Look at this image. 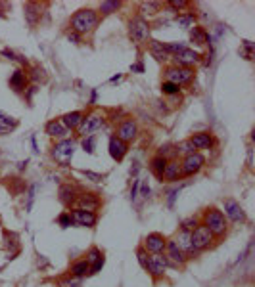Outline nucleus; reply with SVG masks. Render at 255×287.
I'll return each instance as SVG.
<instances>
[{"mask_svg": "<svg viewBox=\"0 0 255 287\" xmlns=\"http://www.w3.org/2000/svg\"><path fill=\"white\" fill-rule=\"evenodd\" d=\"M131 71L132 73H144V65L142 63H134V65H131Z\"/></svg>", "mask_w": 255, "mask_h": 287, "instance_id": "nucleus-53", "label": "nucleus"}, {"mask_svg": "<svg viewBox=\"0 0 255 287\" xmlns=\"http://www.w3.org/2000/svg\"><path fill=\"white\" fill-rule=\"evenodd\" d=\"M119 6H121L119 0H106V2L100 4V14L102 16H110V14H114L115 10H119Z\"/></svg>", "mask_w": 255, "mask_h": 287, "instance_id": "nucleus-32", "label": "nucleus"}, {"mask_svg": "<svg viewBox=\"0 0 255 287\" xmlns=\"http://www.w3.org/2000/svg\"><path fill=\"white\" fill-rule=\"evenodd\" d=\"M88 270H90V266H88V262L83 259V261H77L71 264V274L69 276H73V278H85V276H88Z\"/></svg>", "mask_w": 255, "mask_h": 287, "instance_id": "nucleus-29", "label": "nucleus"}, {"mask_svg": "<svg viewBox=\"0 0 255 287\" xmlns=\"http://www.w3.org/2000/svg\"><path fill=\"white\" fill-rule=\"evenodd\" d=\"M2 56H4V58H8L10 61L18 60V56H16V52H12L10 48H4V50H2Z\"/></svg>", "mask_w": 255, "mask_h": 287, "instance_id": "nucleus-51", "label": "nucleus"}, {"mask_svg": "<svg viewBox=\"0 0 255 287\" xmlns=\"http://www.w3.org/2000/svg\"><path fill=\"white\" fill-rule=\"evenodd\" d=\"M161 90H163V94H165V96H175V94H178V92H180V87H176V85L169 83V80H163Z\"/></svg>", "mask_w": 255, "mask_h": 287, "instance_id": "nucleus-37", "label": "nucleus"}, {"mask_svg": "<svg viewBox=\"0 0 255 287\" xmlns=\"http://www.w3.org/2000/svg\"><path fill=\"white\" fill-rule=\"evenodd\" d=\"M176 23L185 29H192L194 23H196V16L194 14H178L176 16Z\"/></svg>", "mask_w": 255, "mask_h": 287, "instance_id": "nucleus-33", "label": "nucleus"}, {"mask_svg": "<svg viewBox=\"0 0 255 287\" xmlns=\"http://www.w3.org/2000/svg\"><path fill=\"white\" fill-rule=\"evenodd\" d=\"M138 188H140V180H134V184H132V190H131V199L132 201L136 199V195H138Z\"/></svg>", "mask_w": 255, "mask_h": 287, "instance_id": "nucleus-50", "label": "nucleus"}, {"mask_svg": "<svg viewBox=\"0 0 255 287\" xmlns=\"http://www.w3.org/2000/svg\"><path fill=\"white\" fill-rule=\"evenodd\" d=\"M44 131L48 136H52V138H63V136H67V129L63 127V122L60 119H52V121L46 122V127H44Z\"/></svg>", "mask_w": 255, "mask_h": 287, "instance_id": "nucleus-22", "label": "nucleus"}, {"mask_svg": "<svg viewBox=\"0 0 255 287\" xmlns=\"http://www.w3.org/2000/svg\"><path fill=\"white\" fill-rule=\"evenodd\" d=\"M119 80H121V73H117V75L112 78V83H119Z\"/></svg>", "mask_w": 255, "mask_h": 287, "instance_id": "nucleus-57", "label": "nucleus"}, {"mask_svg": "<svg viewBox=\"0 0 255 287\" xmlns=\"http://www.w3.org/2000/svg\"><path fill=\"white\" fill-rule=\"evenodd\" d=\"M98 12L94 10H79L71 16V31H75L77 35H88L98 25Z\"/></svg>", "mask_w": 255, "mask_h": 287, "instance_id": "nucleus-2", "label": "nucleus"}, {"mask_svg": "<svg viewBox=\"0 0 255 287\" xmlns=\"http://www.w3.org/2000/svg\"><path fill=\"white\" fill-rule=\"evenodd\" d=\"M83 174L87 176V180H90V182H94V184L104 182V176H102V174H96V173H92V171H83Z\"/></svg>", "mask_w": 255, "mask_h": 287, "instance_id": "nucleus-44", "label": "nucleus"}, {"mask_svg": "<svg viewBox=\"0 0 255 287\" xmlns=\"http://www.w3.org/2000/svg\"><path fill=\"white\" fill-rule=\"evenodd\" d=\"M163 46H165V50H167L169 56H176L178 52H183L186 48L185 43H163Z\"/></svg>", "mask_w": 255, "mask_h": 287, "instance_id": "nucleus-34", "label": "nucleus"}, {"mask_svg": "<svg viewBox=\"0 0 255 287\" xmlns=\"http://www.w3.org/2000/svg\"><path fill=\"white\" fill-rule=\"evenodd\" d=\"M81 146H83V149L87 151V153H94V149H96V136H87V138H83V142H81Z\"/></svg>", "mask_w": 255, "mask_h": 287, "instance_id": "nucleus-35", "label": "nucleus"}, {"mask_svg": "<svg viewBox=\"0 0 255 287\" xmlns=\"http://www.w3.org/2000/svg\"><path fill=\"white\" fill-rule=\"evenodd\" d=\"M31 144H33V151H35V153H39V148H37V140L35 138H31Z\"/></svg>", "mask_w": 255, "mask_h": 287, "instance_id": "nucleus-56", "label": "nucleus"}, {"mask_svg": "<svg viewBox=\"0 0 255 287\" xmlns=\"http://www.w3.org/2000/svg\"><path fill=\"white\" fill-rule=\"evenodd\" d=\"M140 8H142L140 14H142V18H144L146 12H156V14H158V10L161 8V4H159V2H142Z\"/></svg>", "mask_w": 255, "mask_h": 287, "instance_id": "nucleus-38", "label": "nucleus"}, {"mask_svg": "<svg viewBox=\"0 0 255 287\" xmlns=\"http://www.w3.org/2000/svg\"><path fill=\"white\" fill-rule=\"evenodd\" d=\"M35 190H37V186H31V190H29V197H27V211H31V207H33V201H35Z\"/></svg>", "mask_w": 255, "mask_h": 287, "instance_id": "nucleus-47", "label": "nucleus"}, {"mask_svg": "<svg viewBox=\"0 0 255 287\" xmlns=\"http://www.w3.org/2000/svg\"><path fill=\"white\" fill-rule=\"evenodd\" d=\"M176 151H178V153H183V155H188V153H194L196 149H194L192 144L186 140V142H180V144L176 146Z\"/></svg>", "mask_w": 255, "mask_h": 287, "instance_id": "nucleus-42", "label": "nucleus"}, {"mask_svg": "<svg viewBox=\"0 0 255 287\" xmlns=\"http://www.w3.org/2000/svg\"><path fill=\"white\" fill-rule=\"evenodd\" d=\"M71 218H73V224H79V226L83 228H92V226H96V222H98L96 213H92V211H83V209L71 211Z\"/></svg>", "mask_w": 255, "mask_h": 287, "instance_id": "nucleus-15", "label": "nucleus"}, {"mask_svg": "<svg viewBox=\"0 0 255 287\" xmlns=\"http://www.w3.org/2000/svg\"><path fill=\"white\" fill-rule=\"evenodd\" d=\"M190 40H192L196 46H209L211 36H209V33H207L203 27H192V29H190Z\"/></svg>", "mask_w": 255, "mask_h": 287, "instance_id": "nucleus-24", "label": "nucleus"}, {"mask_svg": "<svg viewBox=\"0 0 255 287\" xmlns=\"http://www.w3.org/2000/svg\"><path fill=\"white\" fill-rule=\"evenodd\" d=\"M205 165V157L200 153V151H194V153H188L185 155L183 163H180V171H183V176H192V174L200 173Z\"/></svg>", "mask_w": 255, "mask_h": 287, "instance_id": "nucleus-8", "label": "nucleus"}, {"mask_svg": "<svg viewBox=\"0 0 255 287\" xmlns=\"http://www.w3.org/2000/svg\"><path fill=\"white\" fill-rule=\"evenodd\" d=\"M148 180H140V186H142V197H146L148 199V195H150V186L148 184Z\"/></svg>", "mask_w": 255, "mask_h": 287, "instance_id": "nucleus-52", "label": "nucleus"}, {"mask_svg": "<svg viewBox=\"0 0 255 287\" xmlns=\"http://www.w3.org/2000/svg\"><path fill=\"white\" fill-rule=\"evenodd\" d=\"M213 239H215V237L209 234V230L203 226V224H198V226L190 232V247H192V253L194 255H198V253L209 249L213 243Z\"/></svg>", "mask_w": 255, "mask_h": 287, "instance_id": "nucleus-4", "label": "nucleus"}, {"mask_svg": "<svg viewBox=\"0 0 255 287\" xmlns=\"http://www.w3.org/2000/svg\"><path fill=\"white\" fill-rule=\"evenodd\" d=\"M185 186H186V184H183V186H178V188H175V190L169 191V195H167V205H169V207H173V205H175L176 197H178V193H180V190H183Z\"/></svg>", "mask_w": 255, "mask_h": 287, "instance_id": "nucleus-43", "label": "nucleus"}, {"mask_svg": "<svg viewBox=\"0 0 255 287\" xmlns=\"http://www.w3.org/2000/svg\"><path fill=\"white\" fill-rule=\"evenodd\" d=\"M58 224L62 228H71L73 226V218H71V213H62L58 217Z\"/></svg>", "mask_w": 255, "mask_h": 287, "instance_id": "nucleus-41", "label": "nucleus"}, {"mask_svg": "<svg viewBox=\"0 0 255 287\" xmlns=\"http://www.w3.org/2000/svg\"><path fill=\"white\" fill-rule=\"evenodd\" d=\"M37 92V87H29L27 88V102H31V98H33V94Z\"/></svg>", "mask_w": 255, "mask_h": 287, "instance_id": "nucleus-54", "label": "nucleus"}, {"mask_svg": "<svg viewBox=\"0 0 255 287\" xmlns=\"http://www.w3.org/2000/svg\"><path fill=\"white\" fill-rule=\"evenodd\" d=\"M175 243L186 253V257H192V247H190V232H185V230H180V234L176 235Z\"/></svg>", "mask_w": 255, "mask_h": 287, "instance_id": "nucleus-30", "label": "nucleus"}, {"mask_svg": "<svg viewBox=\"0 0 255 287\" xmlns=\"http://www.w3.org/2000/svg\"><path fill=\"white\" fill-rule=\"evenodd\" d=\"M75 153V140H60L56 146H52V157L56 163H60L62 167H67L73 159Z\"/></svg>", "mask_w": 255, "mask_h": 287, "instance_id": "nucleus-6", "label": "nucleus"}, {"mask_svg": "<svg viewBox=\"0 0 255 287\" xmlns=\"http://www.w3.org/2000/svg\"><path fill=\"white\" fill-rule=\"evenodd\" d=\"M198 224H200V222H198V218L190 217V218H186V220H183V224H180V230H185V232H192V230L198 226Z\"/></svg>", "mask_w": 255, "mask_h": 287, "instance_id": "nucleus-40", "label": "nucleus"}, {"mask_svg": "<svg viewBox=\"0 0 255 287\" xmlns=\"http://www.w3.org/2000/svg\"><path fill=\"white\" fill-rule=\"evenodd\" d=\"M169 268V261L165 259V255H150L148 257V264H146V270L152 274V278L158 279L163 278L165 272Z\"/></svg>", "mask_w": 255, "mask_h": 287, "instance_id": "nucleus-10", "label": "nucleus"}, {"mask_svg": "<svg viewBox=\"0 0 255 287\" xmlns=\"http://www.w3.org/2000/svg\"><path fill=\"white\" fill-rule=\"evenodd\" d=\"M203 226L209 230V234L217 239H223L229 232V220L223 215V211L217 207H209L203 213Z\"/></svg>", "mask_w": 255, "mask_h": 287, "instance_id": "nucleus-1", "label": "nucleus"}, {"mask_svg": "<svg viewBox=\"0 0 255 287\" xmlns=\"http://www.w3.org/2000/svg\"><path fill=\"white\" fill-rule=\"evenodd\" d=\"M83 119H85V115L81 113V111H69V113L60 117V121L63 122V127H65L67 131H77L79 125L83 122Z\"/></svg>", "mask_w": 255, "mask_h": 287, "instance_id": "nucleus-21", "label": "nucleus"}, {"mask_svg": "<svg viewBox=\"0 0 255 287\" xmlns=\"http://www.w3.org/2000/svg\"><path fill=\"white\" fill-rule=\"evenodd\" d=\"M167 4L171 6V8H175L178 14H180V10L188 8V2H186V0H169Z\"/></svg>", "mask_w": 255, "mask_h": 287, "instance_id": "nucleus-46", "label": "nucleus"}, {"mask_svg": "<svg viewBox=\"0 0 255 287\" xmlns=\"http://www.w3.org/2000/svg\"><path fill=\"white\" fill-rule=\"evenodd\" d=\"M29 83V77L23 69H16L10 75V87L14 88V92H23Z\"/></svg>", "mask_w": 255, "mask_h": 287, "instance_id": "nucleus-20", "label": "nucleus"}, {"mask_svg": "<svg viewBox=\"0 0 255 287\" xmlns=\"http://www.w3.org/2000/svg\"><path fill=\"white\" fill-rule=\"evenodd\" d=\"M165 75V80L173 83L176 87H186L194 80V69H188V67H178V65H169L163 71Z\"/></svg>", "mask_w": 255, "mask_h": 287, "instance_id": "nucleus-5", "label": "nucleus"}, {"mask_svg": "<svg viewBox=\"0 0 255 287\" xmlns=\"http://www.w3.org/2000/svg\"><path fill=\"white\" fill-rule=\"evenodd\" d=\"M23 14H25V21L31 27H35L39 21H41V6L35 4V2H29L23 6Z\"/></svg>", "mask_w": 255, "mask_h": 287, "instance_id": "nucleus-25", "label": "nucleus"}, {"mask_svg": "<svg viewBox=\"0 0 255 287\" xmlns=\"http://www.w3.org/2000/svg\"><path fill=\"white\" fill-rule=\"evenodd\" d=\"M60 201H62L65 207H71V205H75V201H77V190H75V186H71V184H63L62 188H60Z\"/></svg>", "mask_w": 255, "mask_h": 287, "instance_id": "nucleus-23", "label": "nucleus"}, {"mask_svg": "<svg viewBox=\"0 0 255 287\" xmlns=\"http://www.w3.org/2000/svg\"><path fill=\"white\" fill-rule=\"evenodd\" d=\"M176 153H178V151H176V146H173V144H163V146H159L158 149V155L167 159V161H175Z\"/></svg>", "mask_w": 255, "mask_h": 287, "instance_id": "nucleus-31", "label": "nucleus"}, {"mask_svg": "<svg viewBox=\"0 0 255 287\" xmlns=\"http://www.w3.org/2000/svg\"><path fill=\"white\" fill-rule=\"evenodd\" d=\"M27 165H29V161H27V159H25V161H21V163H19V165H18V169H19V171H25V169H27Z\"/></svg>", "mask_w": 255, "mask_h": 287, "instance_id": "nucleus-55", "label": "nucleus"}, {"mask_svg": "<svg viewBox=\"0 0 255 287\" xmlns=\"http://www.w3.org/2000/svg\"><path fill=\"white\" fill-rule=\"evenodd\" d=\"M115 136L119 140H123V142H132V140L138 136V125L134 119H123V121L119 122V127H117V132H115Z\"/></svg>", "mask_w": 255, "mask_h": 287, "instance_id": "nucleus-12", "label": "nucleus"}, {"mask_svg": "<svg viewBox=\"0 0 255 287\" xmlns=\"http://www.w3.org/2000/svg\"><path fill=\"white\" fill-rule=\"evenodd\" d=\"M148 52H150V56H152L156 61H159V63H167L169 58H171V56L167 54V50H165L163 43H158V40H150Z\"/></svg>", "mask_w": 255, "mask_h": 287, "instance_id": "nucleus-19", "label": "nucleus"}, {"mask_svg": "<svg viewBox=\"0 0 255 287\" xmlns=\"http://www.w3.org/2000/svg\"><path fill=\"white\" fill-rule=\"evenodd\" d=\"M188 142L192 144L194 149H211L215 146V136L211 132H194L192 136L188 138Z\"/></svg>", "mask_w": 255, "mask_h": 287, "instance_id": "nucleus-16", "label": "nucleus"}, {"mask_svg": "<svg viewBox=\"0 0 255 287\" xmlns=\"http://www.w3.org/2000/svg\"><path fill=\"white\" fill-rule=\"evenodd\" d=\"M100 259H104V253L100 251V249H96V247H92V249L87 253V259H85V261L88 262V266H92V264L96 261H100Z\"/></svg>", "mask_w": 255, "mask_h": 287, "instance_id": "nucleus-36", "label": "nucleus"}, {"mask_svg": "<svg viewBox=\"0 0 255 287\" xmlns=\"http://www.w3.org/2000/svg\"><path fill=\"white\" fill-rule=\"evenodd\" d=\"M104 122H106V119H104V115L98 113V111H92V113H88L85 119H83V122L79 125V129H77V132H79L83 138H87V136H92L94 132H98L102 127H104Z\"/></svg>", "mask_w": 255, "mask_h": 287, "instance_id": "nucleus-7", "label": "nucleus"}, {"mask_svg": "<svg viewBox=\"0 0 255 287\" xmlns=\"http://www.w3.org/2000/svg\"><path fill=\"white\" fill-rule=\"evenodd\" d=\"M165 259L169 261V264H175V266H185L188 262L186 253L175 243V239L167 241V245H165Z\"/></svg>", "mask_w": 255, "mask_h": 287, "instance_id": "nucleus-13", "label": "nucleus"}, {"mask_svg": "<svg viewBox=\"0 0 255 287\" xmlns=\"http://www.w3.org/2000/svg\"><path fill=\"white\" fill-rule=\"evenodd\" d=\"M150 31H152V27L146 21V18H142V16H136L129 21V36H131L132 43L138 44V46L150 43Z\"/></svg>", "mask_w": 255, "mask_h": 287, "instance_id": "nucleus-3", "label": "nucleus"}, {"mask_svg": "<svg viewBox=\"0 0 255 287\" xmlns=\"http://www.w3.org/2000/svg\"><path fill=\"white\" fill-rule=\"evenodd\" d=\"M165 167H167V159H163V157H159V155H156L150 161V171L156 174L158 180H163V171H165Z\"/></svg>", "mask_w": 255, "mask_h": 287, "instance_id": "nucleus-28", "label": "nucleus"}, {"mask_svg": "<svg viewBox=\"0 0 255 287\" xmlns=\"http://www.w3.org/2000/svg\"><path fill=\"white\" fill-rule=\"evenodd\" d=\"M163 178L169 182H176L183 178V171H180V163L178 161H167V167L163 171Z\"/></svg>", "mask_w": 255, "mask_h": 287, "instance_id": "nucleus-26", "label": "nucleus"}, {"mask_svg": "<svg viewBox=\"0 0 255 287\" xmlns=\"http://www.w3.org/2000/svg\"><path fill=\"white\" fill-rule=\"evenodd\" d=\"M107 151H110V155H112L114 161H123L127 151H129V144L123 142V140H119L114 134V136L110 138V144H107Z\"/></svg>", "mask_w": 255, "mask_h": 287, "instance_id": "nucleus-17", "label": "nucleus"}, {"mask_svg": "<svg viewBox=\"0 0 255 287\" xmlns=\"http://www.w3.org/2000/svg\"><path fill=\"white\" fill-rule=\"evenodd\" d=\"M75 205H77V209L96 213V209L100 207V197H98L96 193H81L79 197H77V201H75Z\"/></svg>", "mask_w": 255, "mask_h": 287, "instance_id": "nucleus-18", "label": "nucleus"}, {"mask_svg": "<svg viewBox=\"0 0 255 287\" xmlns=\"http://www.w3.org/2000/svg\"><path fill=\"white\" fill-rule=\"evenodd\" d=\"M165 245H167V237L165 235L158 234V232H152L144 237V249L148 255H163L165 253Z\"/></svg>", "mask_w": 255, "mask_h": 287, "instance_id": "nucleus-9", "label": "nucleus"}, {"mask_svg": "<svg viewBox=\"0 0 255 287\" xmlns=\"http://www.w3.org/2000/svg\"><path fill=\"white\" fill-rule=\"evenodd\" d=\"M81 285V279L73 278V276H67L58 281V287H79Z\"/></svg>", "mask_w": 255, "mask_h": 287, "instance_id": "nucleus-39", "label": "nucleus"}, {"mask_svg": "<svg viewBox=\"0 0 255 287\" xmlns=\"http://www.w3.org/2000/svg\"><path fill=\"white\" fill-rule=\"evenodd\" d=\"M67 40H69L71 44H79L81 43V35H77L75 31H67Z\"/></svg>", "mask_w": 255, "mask_h": 287, "instance_id": "nucleus-48", "label": "nucleus"}, {"mask_svg": "<svg viewBox=\"0 0 255 287\" xmlns=\"http://www.w3.org/2000/svg\"><path fill=\"white\" fill-rule=\"evenodd\" d=\"M223 207H225L223 215L227 217V220H232V222H244L246 220V213H244L242 205L236 199H232V197L225 199L223 201Z\"/></svg>", "mask_w": 255, "mask_h": 287, "instance_id": "nucleus-14", "label": "nucleus"}, {"mask_svg": "<svg viewBox=\"0 0 255 287\" xmlns=\"http://www.w3.org/2000/svg\"><path fill=\"white\" fill-rule=\"evenodd\" d=\"M244 50H246V58H247V60H251V50H253V43H249V40H244Z\"/></svg>", "mask_w": 255, "mask_h": 287, "instance_id": "nucleus-49", "label": "nucleus"}, {"mask_svg": "<svg viewBox=\"0 0 255 287\" xmlns=\"http://www.w3.org/2000/svg\"><path fill=\"white\" fill-rule=\"evenodd\" d=\"M136 257H138V262H140V266L144 270H146V264H148V253H146V249L144 247H138V251H136Z\"/></svg>", "mask_w": 255, "mask_h": 287, "instance_id": "nucleus-45", "label": "nucleus"}, {"mask_svg": "<svg viewBox=\"0 0 255 287\" xmlns=\"http://www.w3.org/2000/svg\"><path fill=\"white\" fill-rule=\"evenodd\" d=\"M18 129V119L0 111V134H10Z\"/></svg>", "mask_w": 255, "mask_h": 287, "instance_id": "nucleus-27", "label": "nucleus"}, {"mask_svg": "<svg viewBox=\"0 0 255 287\" xmlns=\"http://www.w3.org/2000/svg\"><path fill=\"white\" fill-rule=\"evenodd\" d=\"M175 58V63L173 65H178V67H188V69H192L196 63H200L202 60V54L198 52V50H194V48H188L186 46L183 52H178Z\"/></svg>", "mask_w": 255, "mask_h": 287, "instance_id": "nucleus-11", "label": "nucleus"}]
</instances>
